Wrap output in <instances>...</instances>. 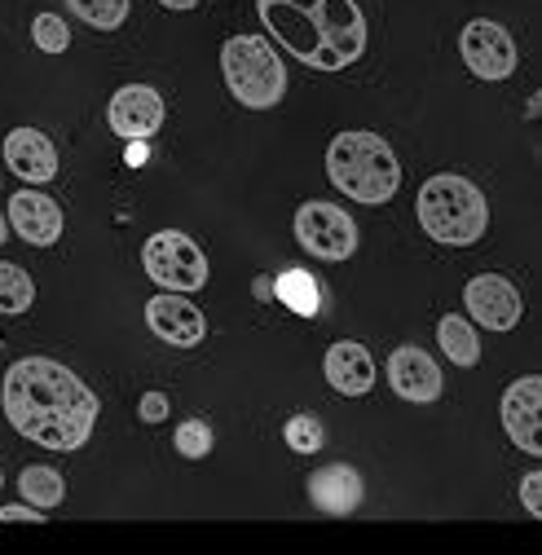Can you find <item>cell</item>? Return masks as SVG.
<instances>
[{
    "mask_svg": "<svg viewBox=\"0 0 542 555\" xmlns=\"http://www.w3.org/2000/svg\"><path fill=\"white\" fill-rule=\"evenodd\" d=\"M463 305H467V318L477 326H486V331H512L520 322V292L507 283L503 273L467 278Z\"/></svg>",
    "mask_w": 542,
    "mask_h": 555,
    "instance_id": "obj_10",
    "label": "cell"
},
{
    "mask_svg": "<svg viewBox=\"0 0 542 555\" xmlns=\"http://www.w3.org/2000/svg\"><path fill=\"white\" fill-rule=\"evenodd\" d=\"M142 264L151 273L155 287H168V292H198L208 283V256L198 251V243L181 230H159L146 238L142 247Z\"/></svg>",
    "mask_w": 542,
    "mask_h": 555,
    "instance_id": "obj_7",
    "label": "cell"
},
{
    "mask_svg": "<svg viewBox=\"0 0 542 555\" xmlns=\"http://www.w3.org/2000/svg\"><path fill=\"white\" fill-rule=\"evenodd\" d=\"M437 344H441V353H446L454 366H477V362H481L477 322H467L463 313H446V318L437 322Z\"/></svg>",
    "mask_w": 542,
    "mask_h": 555,
    "instance_id": "obj_18",
    "label": "cell"
},
{
    "mask_svg": "<svg viewBox=\"0 0 542 555\" xmlns=\"http://www.w3.org/2000/svg\"><path fill=\"white\" fill-rule=\"evenodd\" d=\"M538 410H542V379L538 375H520L507 392H503V428L512 437V446L529 459H542V424H538Z\"/></svg>",
    "mask_w": 542,
    "mask_h": 555,
    "instance_id": "obj_11",
    "label": "cell"
},
{
    "mask_svg": "<svg viewBox=\"0 0 542 555\" xmlns=\"http://www.w3.org/2000/svg\"><path fill=\"white\" fill-rule=\"evenodd\" d=\"M459 53L467 62V72L477 76V80H490V85L512 80L516 76V62H520L512 31L503 23H494V18H472L459 31Z\"/></svg>",
    "mask_w": 542,
    "mask_h": 555,
    "instance_id": "obj_8",
    "label": "cell"
},
{
    "mask_svg": "<svg viewBox=\"0 0 542 555\" xmlns=\"http://www.w3.org/2000/svg\"><path fill=\"white\" fill-rule=\"evenodd\" d=\"M366 499L362 472L349 463H326L318 472H309V503L326 516H353Z\"/></svg>",
    "mask_w": 542,
    "mask_h": 555,
    "instance_id": "obj_15",
    "label": "cell"
},
{
    "mask_svg": "<svg viewBox=\"0 0 542 555\" xmlns=\"http://www.w3.org/2000/svg\"><path fill=\"white\" fill-rule=\"evenodd\" d=\"M292 230H296V243H300L309 256L331 260V264L349 260V256L358 251V243H362L358 221L345 212L340 203H326V198H309V203H300V212H296Z\"/></svg>",
    "mask_w": 542,
    "mask_h": 555,
    "instance_id": "obj_6",
    "label": "cell"
},
{
    "mask_svg": "<svg viewBox=\"0 0 542 555\" xmlns=\"http://www.w3.org/2000/svg\"><path fill=\"white\" fill-rule=\"evenodd\" d=\"M66 10L93 31H115L128 18V0H66Z\"/></svg>",
    "mask_w": 542,
    "mask_h": 555,
    "instance_id": "obj_22",
    "label": "cell"
},
{
    "mask_svg": "<svg viewBox=\"0 0 542 555\" xmlns=\"http://www.w3.org/2000/svg\"><path fill=\"white\" fill-rule=\"evenodd\" d=\"M326 177L345 198L366 203V207H379V203L397 198V190H401L397 151L384 142L379 132H362V128H349V132L331 137Z\"/></svg>",
    "mask_w": 542,
    "mask_h": 555,
    "instance_id": "obj_3",
    "label": "cell"
},
{
    "mask_svg": "<svg viewBox=\"0 0 542 555\" xmlns=\"http://www.w3.org/2000/svg\"><path fill=\"white\" fill-rule=\"evenodd\" d=\"M5 217H10V230L31 247H53L62 238V207L36 185L10 194V212Z\"/></svg>",
    "mask_w": 542,
    "mask_h": 555,
    "instance_id": "obj_14",
    "label": "cell"
},
{
    "mask_svg": "<svg viewBox=\"0 0 542 555\" xmlns=\"http://www.w3.org/2000/svg\"><path fill=\"white\" fill-rule=\"evenodd\" d=\"M388 384L401 401L428 405L441 397V366L433 362L428 349H420V344H401V349H392V358H388Z\"/></svg>",
    "mask_w": 542,
    "mask_h": 555,
    "instance_id": "obj_13",
    "label": "cell"
},
{
    "mask_svg": "<svg viewBox=\"0 0 542 555\" xmlns=\"http://www.w3.org/2000/svg\"><path fill=\"white\" fill-rule=\"evenodd\" d=\"M274 300H283L292 313L313 318L322 309V292H318V278L309 269H287L274 278Z\"/></svg>",
    "mask_w": 542,
    "mask_h": 555,
    "instance_id": "obj_19",
    "label": "cell"
},
{
    "mask_svg": "<svg viewBox=\"0 0 542 555\" xmlns=\"http://www.w3.org/2000/svg\"><path fill=\"white\" fill-rule=\"evenodd\" d=\"M31 40H36V49H44V53H66V49H72V27H66L57 14H36Z\"/></svg>",
    "mask_w": 542,
    "mask_h": 555,
    "instance_id": "obj_25",
    "label": "cell"
},
{
    "mask_svg": "<svg viewBox=\"0 0 542 555\" xmlns=\"http://www.w3.org/2000/svg\"><path fill=\"white\" fill-rule=\"evenodd\" d=\"M283 441L296 450V454H318L326 446V424L318 414H292L283 424Z\"/></svg>",
    "mask_w": 542,
    "mask_h": 555,
    "instance_id": "obj_23",
    "label": "cell"
},
{
    "mask_svg": "<svg viewBox=\"0 0 542 555\" xmlns=\"http://www.w3.org/2000/svg\"><path fill=\"white\" fill-rule=\"evenodd\" d=\"M0 405L18 437L44 450H80L98 424L93 388L53 358H18L0 379Z\"/></svg>",
    "mask_w": 542,
    "mask_h": 555,
    "instance_id": "obj_1",
    "label": "cell"
},
{
    "mask_svg": "<svg viewBox=\"0 0 542 555\" xmlns=\"http://www.w3.org/2000/svg\"><path fill=\"white\" fill-rule=\"evenodd\" d=\"M322 375L340 397H366L375 388V358L366 353V344L358 339H340L331 344L322 358Z\"/></svg>",
    "mask_w": 542,
    "mask_h": 555,
    "instance_id": "obj_16",
    "label": "cell"
},
{
    "mask_svg": "<svg viewBox=\"0 0 542 555\" xmlns=\"http://www.w3.org/2000/svg\"><path fill=\"white\" fill-rule=\"evenodd\" d=\"M256 296L260 300H274V278H256Z\"/></svg>",
    "mask_w": 542,
    "mask_h": 555,
    "instance_id": "obj_30",
    "label": "cell"
},
{
    "mask_svg": "<svg viewBox=\"0 0 542 555\" xmlns=\"http://www.w3.org/2000/svg\"><path fill=\"white\" fill-rule=\"evenodd\" d=\"M415 217L433 243L472 247V243H481V234L490 225V203L477 181H467L459 172H437L420 185Z\"/></svg>",
    "mask_w": 542,
    "mask_h": 555,
    "instance_id": "obj_4",
    "label": "cell"
},
{
    "mask_svg": "<svg viewBox=\"0 0 542 555\" xmlns=\"http://www.w3.org/2000/svg\"><path fill=\"white\" fill-rule=\"evenodd\" d=\"M221 76L234 102L247 111H274L287 98V66L260 36H230L221 44Z\"/></svg>",
    "mask_w": 542,
    "mask_h": 555,
    "instance_id": "obj_5",
    "label": "cell"
},
{
    "mask_svg": "<svg viewBox=\"0 0 542 555\" xmlns=\"http://www.w3.org/2000/svg\"><path fill=\"white\" fill-rule=\"evenodd\" d=\"M138 414H142V424H164L168 420V397L164 392H146L138 401Z\"/></svg>",
    "mask_w": 542,
    "mask_h": 555,
    "instance_id": "obj_26",
    "label": "cell"
},
{
    "mask_svg": "<svg viewBox=\"0 0 542 555\" xmlns=\"http://www.w3.org/2000/svg\"><path fill=\"white\" fill-rule=\"evenodd\" d=\"M106 124L124 142H151L164 128V98L151 85H124L106 106Z\"/></svg>",
    "mask_w": 542,
    "mask_h": 555,
    "instance_id": "obj_9",
    "label": "cell"
},
{
    "mask_svg": "<svg viewBox=\"0 0 542 555\" xmlns=\"http://www.w3.org/2000/svg\"><path fill=\"white\" fill-rule=\"evenodd\" d=\"M146 326L172 344V349H194V344H203V335H208V318H203L185 292H164V296H151L146 300Z\"/></svg>",
    "mask_w": 542,
    "mask_h": 555,
    "instance_id": "obj_12",
    "label": "cell"
},
{
    "mask_svg": "<svg viewBox=\"0 0 542 555\" xmlns=\"http://www.w3.org/2000/svg\"><path fill=\"white\" fill-rule=\"evenodd\" d=\"M5 238H10V217L0 212V247H5Z\"/></svg>",
    "mask_w": 542,
    "mask_h": 555,
    "instance_id": "obj_31",
    "label": "cell"
},
{
    "mask_svg": "<svg viewBox=\"0 0 542 555\" xmlns=\"http://www.w3.org/2000/svg\"><path fill=\"white\" fill-rule=\"evenodd\" d=\"M172 446L181 459H208L212 454V428L203 420H185L177 433H172Z\"/></svg>",
    "mask_w": 542,
    "mask_h": 555,
    "instance_id": "obj_24",
    "label": "cell"
},
{
    "mask_svg": "<svg viewBox=\"0 0 542 555\" xmlns=\"http://www.w3.org/2000/svg\"><path fill=\"white\" fill-rule=\"evenodd\" d=\"M264 31L313 72H345L366 53V18L353 0H256Z\"/></svg>",
    "mask_w": 542,
    "mask_h": 555,
    "instance_id": "obj_2",
    "label": "cell"
},
{
    "mask_svg": "<svg viewBox=\"0 0 542 555\" xmlns=\"http://www.w3.org/2000/svg\"><path fill=\"white\" fill-rule=\"evenodd\" d=\"M36 305V283L23 264L0 260V318H23Z\"/></svg>",
    "mask_w": 542,
    "mask_h": 555,
    "instance_id": "obj_21",
    "label": "cell"
},
{
    "mask_svg": "<svg viewBox=\"0 0 542 555\" xmlns=\"http://www.w3.org/2000/svg\"><path fill=\"white\" fill-rule=\"evenodd\" d=\"M520 503H525L529 516L542 512V476H538V472H529V476L520 480Z\"/></svg>",
    "mask_w": 542,
    "mask_h": 555,
    "instance_id": "obj_27",
    "label": "cell"
},
{
    "mask_svg": "<svg viewBox=\"0 0 542 555\" xmlns=\"http://www.w3.org/2000/svg\"><path fill=\"white\" fill-rule=\"evenodd\" d=\"M10 520H44V512H40V507H31V503L0 507V525H10Z\"/></svg>",
    "mask_w": 542,
    "mask_h": 555,
    "instance_id": "obj_28",
    "label": "cell"
},
{
    "mask_svg": "<svg viewBox=\"0 0 542 555\" xmlns=\"http://www.w3.org/2000/svg\"><path fill=\"white\" fill-rule=\"evenodd\" d=\"M0 485H5V476H0Z\"/></svg>",
    "mask_w": 542,
    "mask_h": 555,
    "instance_id": "obj_32",
    "label": "cell"
},
{
    "mask_svg": "<svg viewBox=\"0 0 542 555\" xmlns=\"http://www.w3.org/2000/svg\"><path fill=\"white\" fill-rule=\"evenodd\" d=\"M5 164L18 181H31V185H44L57 177V151L40 128H14L5 137Z\"/></svg>",
    "mask_w": 542,
    "mask_h": 555,
    "instance_id": "obj_17",
    "label": "cell"
},
{
    "mask_svg": "<svg viewBox=\"0 0 542 555\" xmlns=\"http://www.w3.org/2000/svg\"><path fill=\"white\" fill-rule=\"evenodd\" d=\"M18 494H23V503H31V507H40V512H53V507L66 499V480H62L53 467L36 463V467H23Z\"/></svg>",
    "mask_w": 542,
    "mask_h": 555,
    "instance_id": "obj_20",
    "label": "cell"
},
{
    "mask_svg": "<svg viewBox=\"0 0 542 555\" xmlns=\"http://www.w3.org/2000/svg\"><path fill=\"white\" fill-rule=\"evenodd\" d=\"M164 10H172V14H185V10H194V5H203V0H159Z\"/></svg>",
    "mask_w": 542,
    "mask_h": 555,
    "instance_id": "obj_29",
    "label": "cell"
}]
</instances>
